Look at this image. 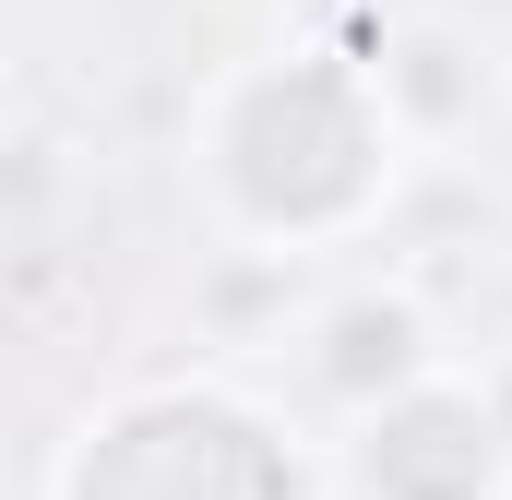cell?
Instances as JSON below:
<instances>
[{"label":"cell","instance_id":"cell-1","mask_svg":"<svg viewBox=\"0 0 512 500\" xmlns=\"http://www.w3.org/2000/svg\"><path fill=\"white\" fill-rule=\"evenodd\" d=\"M370 84H382V108H393L405 143H453V131H477L501 108V48H489L465 12H417V24L382 36Z\"/></svg>","mask_w":512,"mask_h":500},{"label":"cell","instance_id":"cell-2","mask_svg":"<svg viewBox=\"0 0 512 500\" xmlns=\"http://www.w3.org/2000/svg\"><path fill=\"white\" fill-rule=\"evenodd\" d=\"M322 381L346 393V405H393V393H417V381L441 370V346H429V322L405 310V298H346V310H322Z\"/></svg>","mask_w":512,"mask_h":500}]
</instances>
